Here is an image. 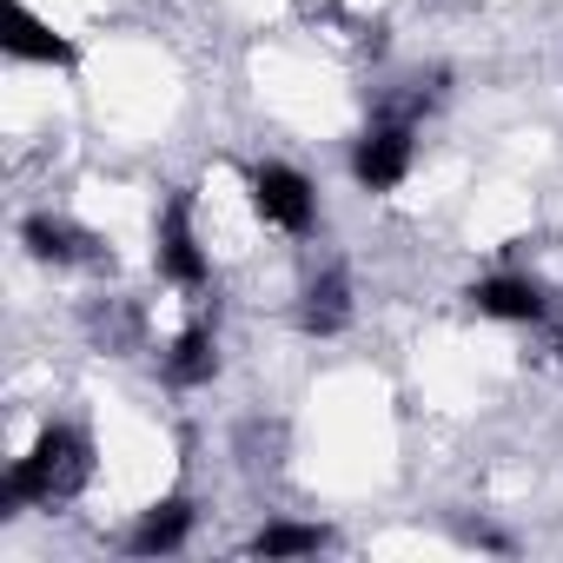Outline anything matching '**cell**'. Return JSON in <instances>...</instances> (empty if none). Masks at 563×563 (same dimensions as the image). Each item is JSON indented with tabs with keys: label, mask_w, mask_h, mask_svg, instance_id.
<instances>
[{
	"label": "cell",
	"mask_w": 563,
	"mask_h": 563,
	"mask_svg": "<svg viewBox=\"0 0 563 563\" xmlns=\"http://www.w3.org/2000/svg\"><path fill=\"white\" fill-rule=\"evenodd\" d=\"M87 438L74 424H47L34 438V451L8 471L0 484V510H34V504H54V497H74L87 484Z\"/></svg>",
	"instance_id": "cell-1"
},
{
	"label": "cell",
	"mask_w": 563,
	"mask_h": 563,
	"mask_svg": "<svg viewBox=\"0 0 563 563\" xmlns=\"http://www.w3.org/2000/svg\"><path fill=\"white\" fill-rule=\"evenodd\" d=\"M411 159H418L411 113H385V120H372V126L358 133V146H352V179H358L365 192H398L405 173H411Z\"/></svg>",
	"instance_id": "cell-2"
},
{
	"label": "cell",
	"mask_w": 563,
	"mask_h": 563,
	"mask_svg": "<svg viewBox=\"0 0 563 563\" xmlns=\"http://www.w3.org/2000/svg\"><path fill=\"white\" fill-rule=\"evenodd\" d=\"M245 186H252V206H258V219H265V225L292 232V239H306V232L319 225V192H312V179H306L299 166L258 159V166L245 173Z\"/></svg>",
	"instance_id": "cell-3"
},
{
	"label": "cell",
	"mask_w": 563,
	"mask_h": 563,
	"mask_svg": "<svg viewBox=\"0 0 563 563\" xmlns=\"http://www.w3.org/2000/svg\"><path fill=\"white\" fill-rule=\"evenodd\" d=\"M153 265H159V278H173V286H186V292H206V278H212V258H206V245H199V232H192V199L186 192H166V206H159V219H153Z\"/></svg>",
	"instance_id": "cell-4"
},
{
	"label": "cell",
	"mask_w": 563,
	"mask_h": 563,
	"mask_svg": "<svg viewBox=\"0 0 563 563\" xmlns=\"http://www.w3.org/2000/svg\"><path fill=\"white\" fill-rule=\"evenodd\" d=\"M0 54L34 60V67H74L80 60L67 34H54L41 14H27V0H8V8H0Z\"/></svg>",
	"instance_id": "cell-5"
},
{
	"label": "cell",
	"mask_w": 563,
	"mask_h": 563,
	"mask_svg": "<svg viewBox=\"0 0 563 563\" xmlns=\"http://www.w3.org/2000/svg\"><path fill=\"white\" fill-rule=\"evenodd\" d=\"M464 299H471V312L504 319V325H537V319L550 312L543 286H537V278H523V272H490V278H477Z\"/></svg>",
	"instance_id": "cell-6"
},
{
	"label": "cell",
	"mask_w": 563,
	"mask_h": 563,
	"mask_svg": "<svg viewBox=\"0 0 563 563\" xmlns=\"http://www.w3.org/2000/svg\"><path fill=\"white\" fill-rule=\"evenodd\" d=\"M186 537H192V504H186V497H159V504L140 510V523L126 530V550H133V556H173V550H186Z\"/></svg>",
	"instance_id": "cell-7"
},
{
	"label": "cell",
	"mask_w": 563,
	"mask_h": 563,
	"mask_svg": "<svg viewBox=\"0 0 563 563\" xmlns=\"http://www.w3.org/2000/svg\"><path fill=\"white\" fill-rule=\"evenodd\" d=\"M299 325L312 332V339H339L345 325H352V278H345V265H332V272H319L312 286H306V306H299Z\"/></svg>",
	"instance_id": "cell-8"
},
{
	"label": "cell",
	"mask_w": 563,
	"mask_h": 563,
	"mask_svg": "<svg viewBox=\"0 0 563 563\" xmlns=\"http://www.w3.org/2000/svg\"><path fill=\"white\" fill-rule=\"evenodd\" d=\"M21 245H27L41 265H80V258H93V239H87L74 219H54V212H34V219L21 225Z\"/></svg>",
	"instance_id": "cell-9"
},
{
	"label": "cell",
	"mask_w": 563,
	"mask_h": 563,
	"mask_svg": "<svg viewBox=\"0 0 563 563\" xmlns=\"http://www.w3.org/2000/svg\"><path fill=\"white\" fill-rule=\"evenodd\" d=\"M212 378H219V332L212 325L179 332V345L166 352V385L192 391V385H212Z\"/></svg>",
	"instance_id": "cell-10"
},
{
	"label": "cell",
	"mask_w": 563,
	"mask_h": 563,
	"mask_svg": "<svg viewBox=\"0 0 563 563\" xmlns=\"http://www.w3.org/2000/svg\"><path fill=\"white\" fill-rule=\"evenodd\" d=\"M325 543H332V530H319V523H265L245 550L252 556H312Z\"/></svg>",
	"instance_id": "cell-11"
}]
</instances>
